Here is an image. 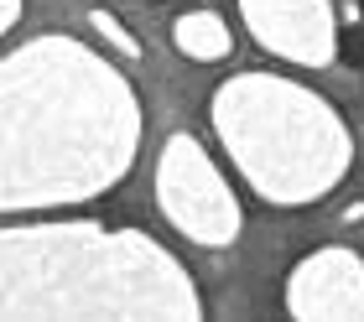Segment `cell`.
<instances>
[{"instance_id": "cell-1", "label": "cell", "mask_w": 364, "mask_h": 322, "mask_svg": "<svg viewBox=\"0 0 364 322\" xmlns=\"http://www.w3.org/2000/svg\"><path fill=\"white\" fill-rule=\"evenodd\" d=\"M338 58L349 63V68H364V21H359V26H343V37H338Z\"/></svg>"}, {"instance_id": "cell-2", "label": "cell", "mask_w": 364, "mask_h": 322, "mask_svg": "<svg viewBox=\"0 0 364 322\" xmlns=\"http://www.w3.org/2000/svg\"><path fill=\"white\" fill-rule=\"evenodd\" d=\"M359 6H364V0H359Z\"/></svg>"}]
</instances>
